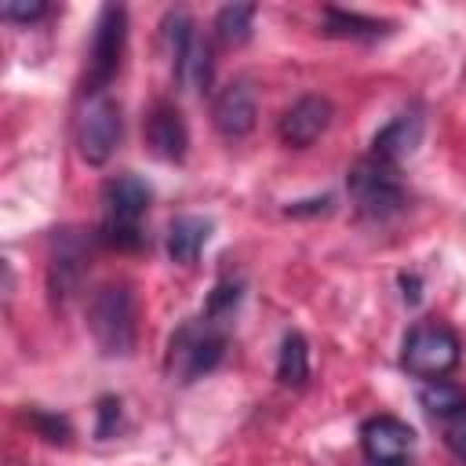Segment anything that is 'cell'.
Instances as JSON below:
<instances>
[{"label":"cell","mask_w":466,"mask_h":466,"mask_svg":"<svg viewBox=\"0 0 466 466\" xmlns=\"http://www.w3.org/2000/svg\"><path fill=\"white\" fill-rule=\"evenodd\" d=\"M153 204V186L131 171L113 175L102 186V222H98V240L116 251H135L146 244L142 218Z\"/></svg>","instance_id":"obj_1"},{"label":"cell","mask_w":466,"mask_h":466,"mask_svg":"<svg viewBox=\"0 0 466 466\" xmlns=\"http://www.w3.org/2000/svg\"><path fill=\"white\" fill-rule=\"evenodd\" d=\"M226 346H229L226 320L200 313L175 328V335L167 342V375L178 382H197L222 364Z\"/></svg>","instance_id":"obj_2"},{"label":"cell","mask_w":466,"mask_h":466,"mask_svg":"<svg viewBox=\"0 0 466 466\" xmlns=\"http://www.w3.org/2000/svg\"><path fill=\"white\" fill-rule=\"evenodd\" d=\"M87 328L106 357H131L138 342V313L127 284H106L87 302Z\"/></svg>","instance_id":"obj_3"},{"label":"cell","mask_w":466,"mask_h":466,"mask_svg":"<svg viewBox=\"0 0 466 466\" xmlns=\"http://www.w3.org/2000/svg\"><path fill=\"white\" fill-rule=\"evenodd\" d=\"M350 200L360 218H390L408 204V189L400 182V167L379 157H360L346 175Z\"/></svg>","instance_id":"obj_4"},{"label":"cell","mask_w":466,"mask_h":466,"mask_svg":"<svg viewBox=\"0 0 466 466\" xmlns=\"http://www.w3.org/2000/svg\"><path fill=\"white\" fill-rule=\"evenodd\" d=\"M462 360V342L444 320H419L400 342V368L422 382L444 379Z\"/></svg>","instance_id":"obj_5"},{"label":"cell","mask_w":466,"mask_h":466,"mask_svg":"<svg viewBox=\"0 0 466 466\" xmlns=\"http://www.w3.org/2000/svg\"><path fill=\"white\" fill-rule=\"evenodd\" d=\"M160 29H164V44H167V55H171L175 80L186 91H204L211 84V47L197 33L193 18L182 7H175V11L164 15Z\"/></svg>","instance_id":"obj_6"},{"label":"cell","mask_w":466,"mask_h":466,"mask_svg":"<svg viewBox=\"0 0 466 466\" xmlns=\"http://www.w3.org/2000/svg\"><path fill=\"white\" fill-rule=\"evenodd\" d=\"M127 47V11L120 4H106L95 18L91 47H87V76H84V95H98L109 87V80L120 73Z\"/></svg>","instance_id":"obj_7"},{"label":"cell","mask_w":466,"mask_h":466,"mask_svg":"<svg viewBox=\"0 0 466 466\" xmlns=\"http://www.w3.org/2000/svg\"><path fill=\"white\" fill-rule=\"evenodd\" d=\"M124 120H120V106L98 91V95H84V106L76 113V149L87 164H106L120 142Z\"/></svg>","instance_id":"obj_8"},{"label":"cell","mask_w":466,"mask_h":466,"mask_svg":"<svg viewBox=\"0 0 466 466\" xmlns=\"http://www.w3.org/2000/svg\"><path fill=\"white\" fill-rule=\"evenodd\" d=\"M87 273V237L80 229H55L51 258H47V291L58 306H66Z\"/></svg>","instance_id":"obj_9"},{"label":"cell","mask_w":466,"mask_h":466,"mask_svg":"<svg viewBox=\"0 0 466 466\" xmlns=\"http://www.w3.org/2000/svg\"><path fill=\"white\" fill-rule=\"evenodd\" d=\"M331 116H335V106L324 95H302L295 106L284 109V116L277 124V135H280L284 146L306 149V146H313L328 131Z\"/></svg>","instance_id":"obj_10"},{"label":"cell","mask_w":466,"mask_h":466,"mask_svg":"<svg viewBox=\"0 0 466 466\" xmlns=\"http://www.w3.org/2000/svg\"><path fill=\"white\" fill-rule=\"evenodd\" d=\"M258 120V98H255V87L248 80H233L226 84L215 102H211V124L222 138H244L251 135Z\"/></svg>","instance_id":"obj_11"},{"label":"cell","mask_w":466,"mask_h":466,"mask_svg":"<svg viewBox=\"0 0 466 466\" xmlns=\"http://www.w3.org/2000/svg\"><path fill=\"white\" fill-rule=\"evenodd\" d=\"M142 131H146L149 153L160 157V160H167V164H178L186 157V149H189V127H186L178 106H171V102H157L146 113Z\"/></svg>","instance_id":"obj_12"},{"label":"cell","mask_w":466,"mask_h":466,"mask_svg":"<svg viewBox=\"0 0 466 466\" xmlns=\"http://www.w3.org/2000/svg\"><path fill=\"white\" fill-rule=\"evenodd\" d=\"M415 430L397 415H371L360 426V448L371 462H397L411 451Z\"/></svg>","instance_id":"obj_13"},{"label":"cell","mask_w":466,"mask_h":466,"mask_svg":"<svg viewBox=\"0 0 466 466\" xmlns=\"http://www.w3.org/2000/svg\"><path fill=\"white\" fill-rule=\"evenodd\" d=\"M419 138H422V113L419 109H404L371 138V157L390 160V164L400 167V160L415 153Z\"/></svg>","instance_id":"obj_14"},{"label":"cell","mask_w":466,"mask_h":466,"mask_svg":"<svg viewBox=\"0 0 466 466\" xmlns=\"http://www.w3.org/2000/svg\"><path fill=\"white\" fill-rule=\"evenodd\" d=\"M208 237H211V218H204V215H178L167 226V255H171V262L193 266L197 255L204 251Z\"/></svg>","instance_id":"obj_15"},{"label":"cell","mask_w":466,"mask_h":466,"mask_svg":"<svg viewBox=\"0 0 466 466\" xmlns=\"http://www.w3.org/2000/svg\"><path fill=\"white\" fill-rule=\"evenodd\" d=\"M393 25L360 11H346V7H324V33L339 36V40H375L386 36Z\"/></svg>","instance_id":"obj_16"},{"label":"cell","mask_w":466,"mask_h":466,"mask_svg":"<svg viewBox=\"0 0 466 466\" xmlns=\"http://www.w3.org/2000/svg\"><path fill=\"white\" fill-rule=\"evenodd\" d=\"M419 404L430 419L444 422V419L466 411V390L459 382H448V379H430L419 386Z\"/></svg>","instance_id":"obj_17"},{"label":"cell","mask_w":466,"mask_h":466,"mask_svg":"<svg viewBox=\"0 0 466 466\" xmlns=\"http://www.w3.org/2000/svg\"><path fill=\"white\" fill-rule=\"evenodd\" d=\"M277 379L284 386H302L309 379V346L302 339V331H288L280 339V353H277Z\"/></svg>","instance_id":"obj_18"},{"label":"cell","mask_w":466,"mask_h":466,"mask_svg":"<svg viewBox=\"0 0 466 466\" xmlns=\"http://www.w3.org/2000/svg\"><path fill=\"white\" fill-rule=\"evenodd\" d=\"M251 22H255V4H226L215 15V36L226 47H240L251 36Z\"/></svg>","instance_id":"obj_19"},{"label":"cell","mask_w":466,"mask_h":466,"mask_svg":"<svg viewBox=\"0 0 466 466\" xmlns=\"http://www.w3.org/2000/svg\"><path fill=\"white\" fill-rule=\"evenodd\" d=\"M240 295H244V280H240V277H222V280L211 288L204 313L215 317V320H226V324H229L233 309L240 306Z\"/></svg>","instance_id":"obj_20"},{"label":"cell","mask_w":466,"mask_h":466,"mask_svg":"<svg viewBox=\"0 0 466 466\" xmlns=\"http://www.w3.org/2000/svg\"><path fill=\"white\" fill-rule=\"evenodd\" d=\"M51 7L44 4V0H4L0 4V18L4 22H22V25H33V22H40L44 15H47Z\"/></svg>","instance_id":"obj_21"},{"label":"cell","mask_w":466,"mask_h":466,"mask_svg":"<svg viewBox=\"0 0 466 466\" xmlns=\"http://www.w3.org/2000/svg\"><path fill=\"white\" fill-rule=\"evenodd\" d=\"M120 397H98V426H95V437H109L116 426H120Z\"/></svg>","instance_id":"obj_22"},{"label":"cell","mask_w":466,"mask_h":466,"mask_svg":"<svg viewBox=\"0 0 466 466\" xmlns=\"http://www.w3.org/2000/svg\"><path fill=\"white\" fill-rule=\"evenodd\" d=\"M29 422L47 437V441H66L69 437V422L62 419V415H47V411H29Z\"/></svg>","instance_id":"obj_23"},{"label":"cell","mask_w":466,"mask_h":466,"mask_svg":"<svg viewBox=\"0 0 466 466\" xmlns=\"http://www.w3.org/2000/svg\"><path fill=\"white\" fill-rule=\"evenodd\" d=\"M441 426H444V444H448V448L466 462V411H459V415L444 419Z\"/></svg>","instance_id":"obj_24"},{"label":"cell","mask_w":466,"mask_h":466,"mask_svg":"<svg viewBox=\"0 0 466 466\" xmlns=\"http://www.w3.org/2000/svg\"><path fill=\"white\" fill-rule=\"evenodd\" d=\"M288 215H317V211H331V197H313V200H299V204H288L284 208Z\"/></svg>","instance_id":"obj_25"},{"label":"cell","mask_w":466,"mask_h":466,"mask_svg":"<svg viewBox=\"0 0 466 466\" xmlns=\"http://www.w3.org/2000/svg\"><path fill=\"white\" fill-rule=\"evenodd\" d=\"M400 288H404V299H408V302H419V277H415V273H411V277L404 273V277H400Z\"/></svg>","instance_id":"obj_26"},{"label":"cell","mask_w":466,"mask_h":466,"mask_svg":"<svg viewBox=\"0 0 466 466\" xmlns=\"http://www.w3.org/2000/svg\"><path fill=\"white\" fill-rule=\"evenodd\" d=\"M375 466H408L404 459H397V462H375Z\"/></svg>","instance_id":"obj_27"}]
</instances>
